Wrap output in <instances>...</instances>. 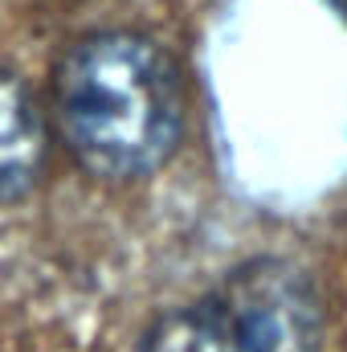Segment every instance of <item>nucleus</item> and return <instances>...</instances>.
Masks as SVG:
<instances>
[{"mask_svg":"<svg viewBox=\"0 0 347 352\" xmlns=\"http://www.w3.org/2000/svg\"><path fill=\"white\" fill-rule=\"evenodd\" d=\"M45 160V127L25 87L0 74V201L21 197Z\"/></svg>","mask_w":347,"mask_h":352,"instance_id":"obj_3","label":"nucleus"},{"mask_svg":"<svg viewBox=\"0 0 347 352\" xmlns=\"http://www.w3.org/2000/svg\"><path fill=\"white\" fill-rule=\"evenodd\" d=\"M315 303L286 266L258 263L168 311L139 352H311Z\"/></svg>","mask_w":347,"mask_h":352,"instance_id":"obj_2","label":"nucleus"},{"mask_svg":"<svg viewBox=\"0 0 347 352\" xmlns=\"http://www.w3.org/2000/svg\"><path fill=\"white\" fill-rule=\"evenodd\" d=\"M58 119L98 176H143L180 135V87L164 54L131 33L82 41L58 74Z\"/></svg>","mask_w":347,"mask_h":352,"instance_id":"obj_1","label":"nucleus"}]
</instances>
